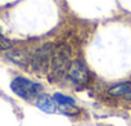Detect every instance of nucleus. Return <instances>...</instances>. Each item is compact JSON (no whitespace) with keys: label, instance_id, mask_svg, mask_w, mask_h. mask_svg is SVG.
Masks as SVG:
<instances>
[{"label":"nucleus","instance_id":"nucleus-1","mask_svg":"<svg viewBox=\"0 0 131 126\" xmlns=\"http://www.w3.org/2000/svg\"><path fill=\"white\" fill-rule=\"evenodd\" d=\"M71 49L66 44H59L54 46L53 59L50 65V79L53 81L60 80L64 75H67V71L71 65Z\"/></svg>","mask_w":131,"mask_h":126},{"label":"nucleus","instance_id":"nucleus-2","mask_svg":"<svg viewBox=\"0 0 131 126\" xmlns=\"http://www.w3.org/2000/svg\"><path fill=\"white\" fill-rule=\"evenodd\" d=\"M53 53H54V45L51 43H46L40 48H37L30 59L32 70L37 74H46L50 70Z\"/></svg>","mask_w":131,"mask_h":126},{"label":"nucleus","instance_id":"nucleus-3","mask_svg":"<svg viewBox=\"0 0 131 126\" xmlns=\"http://www.w3.org/2000/svg\"><path fill=\"white\" fill-rule=\"evenodd\" d=\"M10 89L13 93L23 99H31L35 97H39V94L42 91V86L37 82H34L26 77H16L10 82Z\"/></svg>","mask_w":131,"mask_h":126},{"label":"nucleus","instance_id":"nucleus-4","mask_svg":"<svg viewBox=\"0 0 131 126\" xmlns=\"http://www.w3.org/2000/svg\"><path fill=\"white\" fill-rule=\"evenodd\" d=\"M67 76L76 85H85L89 82V79H90L86 66L79 59H75L71 62L70 68L67 71Z\"/></svg>","mask_w":131,"mask_h":126},{"label":"nucleus","instance_id":"nucleus-5","mask_svg":"<svg viewBox=\"0 0 131 126\" xmlns=\"http://www.w3.org/2000/svg\"><path fill=\"white\" fill-rule=\"evenodd\" d=\"M55 103H57V102L54 100V98H51V97H49V95H45V94L39 95L37 102H36L37 107H39L42 112H45V113H54V112L57 111Z\"/></svg>","mask_w":131,"mask_h":126},{"label":"nucleus","instance_id":"nucleus-6","mask_svg":"<svg viewBox=\"0 0 131 126\" xmlns=\"http://www.w3.org/2000/svg\"><path fill=\"white\" fill-rule=\"evenodd\" d=\"M7 57L12 62H14L16 65H19V66H27L30 59H31V58H28L27 53L23 50H12L7 54Z\"/></svg>","mask_w":131,"mask_h":126},{"label":"nucleus","instance_id":"nucleus-7","mask_svg":"<svg viewBox=\"0 0 131 126\" xmlns=\"http://www.w3.org/2000/svg\"><path fill=\"white\" fill-rule=\"evenodd\" d=\"M131 89V82L130 81H126V82H121V84H117L112 88H109L108 93L113 97H121V95H126Z\"/></svg>","mask_w":131,"mask_h":126},{"label":"nucleus","instance_id":"nucleus-8","mask_svg":"<svg viewBox=\"0 0 131 126\" xmlns=\"http://www.w3.org/2000/svg\"><path fill=\"white\" fill-rule=\"evenodd\" d=\"M53 98H54V100H55L59 106H75V100H73L71 97H67V95H64V94L55 93Z\"/></svg>","mask_w":131,"mask_h":126},{"label":"nucleus","instance_id":"nucleus-9","mask_svg":"<svg viewBox=\"0 0 131 126\" xmlns=\"http://www.w3.org/2000/svg\"><path fill=\"white\" fill-rule=\"evenodd\" d=\"M10 48H12V41L0 32V50H8Z\"/></svg>","mask_w":131,"mask_h":126},{"label":"nucleus","instance_id":"nucleus-10","mask_svg":"<svg viewBox=\"0 0 131 126\" xmlns=\"http://www.w3.org/2000/svg\"><path fill=\"white\" fill-rule=\"evenodd\" d=\"M125 97H126V98H127L128 100H131V89H130V91H128V93H127V94H126Z\"/></svg>","mask_w":131,"mask_h":126}]
</instances>
